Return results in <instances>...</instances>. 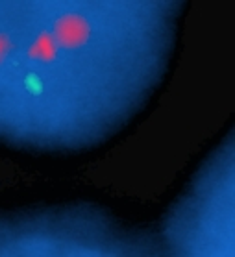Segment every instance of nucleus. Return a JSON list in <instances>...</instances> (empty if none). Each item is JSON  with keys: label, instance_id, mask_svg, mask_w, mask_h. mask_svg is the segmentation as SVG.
Here are the masks:
<instances>
[{"label": "nucleus", "instance_id": "1", "mask_svg": "<svg viewBox=\"0 0 235 257\" xmlns=\"http://www.w3.org/2000/svg\"><path fill=\"white\" fill-rule=\"evenodd\" d=\"M91 26L80 15H65L54 24V39L58 47L76 48L89 39Z\"/></svg>", "mask_w": 235, "mask_h": 257}, {"label": "nucleus", "instance_id": "2", "mask_svg": "<svg viewBox=\"0 0 235 257\" xmlns=\"http://www.w3.org/2000/svg\"><path fill=\"white\" fill-rule=\"evenodd\" d=\"M58 54V43L54 39L52 34H41L37 37L34 45L30 47L28 56L32 59H41V61H52Z\"/></svg>", "mask_w": 235, "mask_h": 257}, {"label": "nucleus", "instance_id": "3", "mask_svg": "<svg viewBox=\"0 0 235 257\" xmlns=\"http://www.w3.org/2000/svg\"><path fill=\"white\" fill-rule=\"evenodd\" d=\"M10 48H12V43H10V39H8V35L0 34V63H2V61H4V58L8 56Z\"/></svg>", "mask_w": 235, "mask_h": 257}, {"label": "nucleus", "instance_id": "4", "mask_svg": "<svg viewBox=\"0 0 235 257\" xmlns=\"http://www.w3.org/2000/svg\"><path fill=\"white\" fill-rule=\"evenodd\" d=\"M26 83H28V87L32 89V91H34V89H36V91H39V89H41V85H39V82H37V78H32V76H30L28 82H26Z\"/></svg>", "mask_w": 235, "mask_h": 257}]
</instances>
